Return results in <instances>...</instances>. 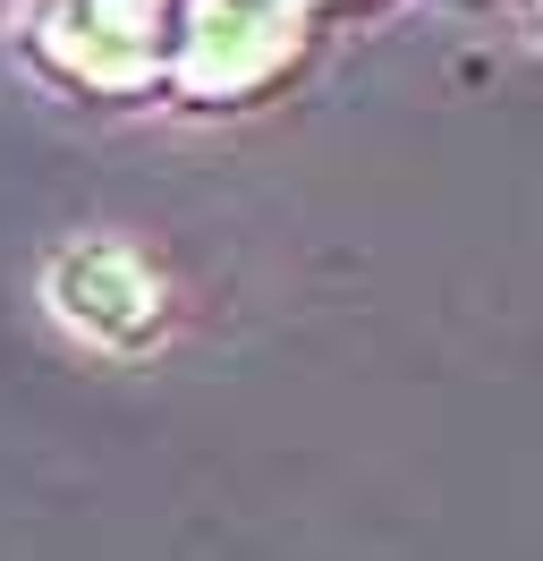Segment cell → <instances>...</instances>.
<instances>
[{"label": "cell", "instance_id": "6da1fadb", "mask_svg": "<svg viewBox=\"0 0 543 561\" xmlns=\"http://www.w3.org/2000/svg\"><path fill=\"white\" fill-rule=\"evenodd\" d=\"M51 307H60L68 332H85L102 350H145L162 332V280L145 273V255L94 239L51 264Z\"/></svg>", "mask_w": 543, "mask_h": 561}]
</instances>
